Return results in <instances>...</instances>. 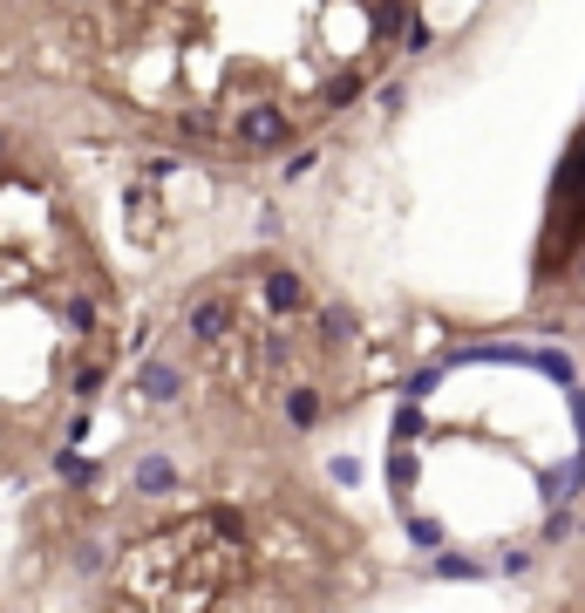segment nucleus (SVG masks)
<instances>
[{
    "mask_svg": "<svg viewBox=\"0 0 585 613\" xmlns=\"http://www.w3.org/2000/svg\"><path fill=\"white\" fill-rule=\"evenodd\" d=\"M225 137H232L239 150H287L300 137V116L279 110V102H245V110H232Z\"/></svg>",
    "mask_w": 585,
    "mask_h": 613,
    "instance_id": "f257e3e1",
    "label": "nucleus"
},
{
    "mask_svg": "<svg viewBox=\"0 0 585 613\" xmlns=\"http://www.w3.org/2000/svg\"><path fill=\"white\" fill-rule=\"evenodd\" d=\"M259 300H266V314H307V279H300V266H287V260H272V266H259Z\"/></svg>",
    "mask_w": 585,
    "mask_h": 613,
    "instance_id": "f03ea898",
    "label": "nucleus"
},
{
    "mask_svg": "<svg viewBox=\"0 0 585 613\" xmlns=\"http://www.w3.org/2000/svg\"><path fill=\"white\" fill-rule=\"evenodd\" d=\"M185 335H191L198 348H218L225 335H232V300H225V293L191 300V306H185Z\"/></svg>",
    "mask_w": 585,
    "mask_h": 613,
    "instance_id": "7ed1b4c3",
    "label": "nucleus"
},
{
    "mask_svg": "<svg viewBox=\"0 0 585 613\" xmlns=\"http://www.w3.org/2000/svg\"><path fill=\"white\" fill-rule=\"evenodd\" d=\"M137 396L143 402H177V396H185V375H177L170 362H143L137 368Z\"/></svg>",
    "mask_w": 585,
    "mask_h": 613,
    "instance_id": "20e7f679",
    "label": "nucleus"
},
{
    "mask_svg": "<svg viewBox=\"0 0 585 613\" xmlns=\"http://www.w3.org/2000/svg\"><path fill=\"white\" fill-rule=\"evenodd\" d=\"M130 484H137L143 498H164V491H177V464H170V456H137Z\"/></svg>",
    "mask_w": 585,
    "mask_h": 613,
    "instance_id": "39448f33",
    "label": "nucleus"
},
{
    "mask_svg": "<svg viewBox=\"0 0 585 613\" xmlns=\"http://www.w3.org/2000/svg\"><path fill=\"white\" fill-rule=\"evenodd\" d=\"M320 409H327V402H320L314 381H293V389H287V423H293V429H314Z\"/></svg>",
    "mask_w": 585,
    "mask_h": 613,
    "instance_id": "423d86ee",
    "label": "nucleus"
},
{
    "mask_svg": "<svg viewBox=\"0 0 585 613\" xmlns=\"http://www.w3.org/2000/svg\"><path fill=\"white\" fill-rule=\"evenodd\" d=\"M103 381H110V368H103V362H82L68 389H75V402H96V396H103Z\"/></svg>",
    "mask_w": 585,
    "mask_h": 613,
    "instance_id": "0eeeda50",
    "label": "nucleus"
},
{
    "mask_svg": "<svg viewBox=\"0 0 585 613\" xmlns=\"http://www.w3.org/2000/svg\"><path fill=\"white\" fill-rule=\"evenodd\" d=\"M62 321H68V335H96V300H89V293H75V300L62 306Z\"/></svg>",
    "mask_w": 585,
    "mask_h": 613,
    "instance_id": "6e6552de",
    "label": "nucleus"
},
{
    "mask_svg": "<svg viewBox=\"0 0 585 613\" xmlns=\"http://www.w3.org/2000/svg\"><path fill=\"white\" fill-rule=\"evenodd\" d=\"M429 573H436V579H476L483 559H456V552H443V559H429Z\"/></svg>",
    "mask_w": 585,
    "mask_h": 613,
    "instance_id": "1a4fd4ad",
    "label": "nucleus"
},
{
    "mask_svg": "<svg viewBox=\"0 0 585 613\" xmlns=\"http://www.w3.org/2000/svg\"><path fill=\"white\" fill-rule=\"evenodd\" d=\"M409 539H416L422 552H443V546H449V531H443L436 518H409Z\"/></svg>",
    "mask_w": 585,
    "mask_h": 613,
    "instance_id": "9d476101",
    "label": "nucleus"
},
{
    "mask_svg": "<svg viewBox=\"0 0 585 613\" xmlns=\"http://www.w3.org/2000/svg\"><path fill=\"white\" fill-rule=\"evenodd\" d=\"M429 41H436V28H429V21L416 14V21H409V35H402V55H422Z\"/></svg>",
    "mask_w": 585,
    "mask_h": 613,
    "instance_id": "9b49d317",
    "label": "nucleus"
},
{
    "mask_svg": "<svg viewBox=\"0 0 585 613\" xmlns=\"http://www.w3.org/2000/svg\"><path fill=\"white\" fill-rule=\"evenodd\" d=\"M389 477H395V484H416V456L395 450V456H389Z\"/></svg>",
    "mask_w": 585,
    "mask_h": 613,
    "instance_id": "f8f14e48",
    "label": "nucleus"
},
{
    "mask_svg": "<svg viewBox=\"0 0 585 613\" xmlns=\"http://www.w3.org/2000/svg\"><path fill=\"white\" fill-rule=\"evenodd\" d=\"M320 164V150H293V158H287V177H307Z\"/></svg>",
    "mask_w": 585,
    "mask_h": 613,
    "instance_id": "ddd939ff",
    "label": "nucleus"
},
{
    "mask_svg": "<svg viewBox=\"0 0 585 613\" xmlns=\"http://www.w3.org/2000/svg\"><path fill=\"white\" fill-rule=\"evenodd\" d=\"M8 150H14V130H8V123H0V158H8Z\"/></svg>",
    "mask_w": 585,
    "mask_h": 613,
    "instance_id": "4468645a",
    "label": "nucleus"
},
{
    "mask_svg": "<svg viewBox=\"0 0 585 613\" xmlns=\"http://www.w3.org/2000/svg\"><path fill=\"white\" fill-rule=\"evenodd\" d=\"M572 293H585V260H578V279H572Z\"/></svg>",
    "mask_w": 585,
    "mask_h": 613,
    "instance_id": "2eb2a0df",
    "label": "nucleus"
}]
</instances>
